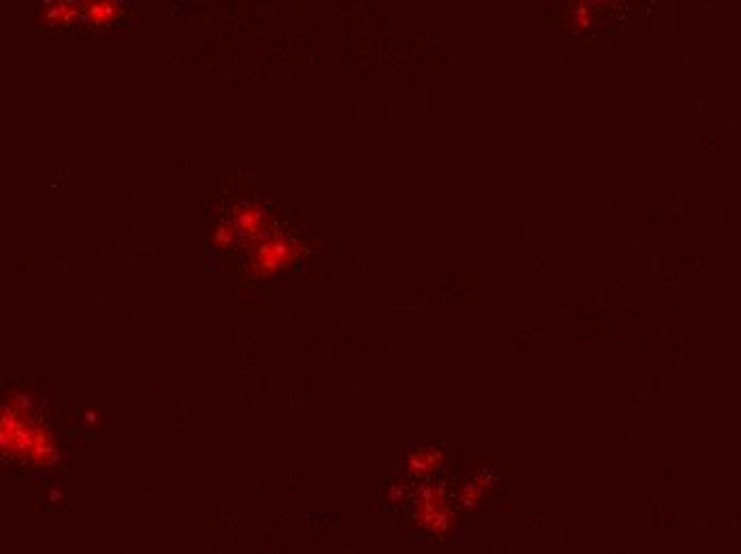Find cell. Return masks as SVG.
Segmentation results:
<instances>
[{
	"instance_id": "cell-7",
	"label": "cell",
	"mask_w": 741,
	"mask_h": 554,
	"mask_svg": "<svg viewBox=\"0 0 741 554\" xmlns=\"http://www.w3.org/2000/svg\"><path fill=\"white\" fill-rule=\"evenodd\" d=\"M43 20L49 26H73L84 22V3H71V0H54L43 9Z\"/></svg>"
},
{
	"instance_id": "cell-2",
	"label": "cell",
	"mask_w": 741,
	"mask_h": 554,
	"mask_svg": "<svg viewBox=\"0 0 741 554\" xmlns=\"http://www.w3.org/2000/svg\"><path fill=\"white\" fill-rule=\"evenodd\" d=\"M411 514L416 523L431 535H448L456 525V512L450 505L446 488L437 482H426L418 488L411 503Z\"/></svg>"
},
{
	"instance_id": "cell-3",
	"label": "cell",
	"mask_w": 741,
	"mask_h": 554,
	"mask_svg": "<svg viewBox=\"0 0 741 554\" xmlns=\"http://www.w3.org/2000/svg\"><path fill=\"white\" fill-rule=\"evenodd\" d=\"M301 254V243L292 235L271 231L254 246H250L247 269L254 277H271L282 269H288Z\"/></svg>"
},
{
	"instance_id": "cell-8",
	"label": "cell",
	"mask_w": 741,
	"mask_h": 554,
	"mask_svg": "<svg viewBox=\"0 0 741 554\" xmlns=\"http://www.w3.org/2000/svg\"><path fill=\"white\" fill-rule=\"evenodd\" d=\"M492 488H494L492 474H488V471H480V474H475L473 478H469L467 482L460 484L458 501L463 503L465 508L473 510L484 501V497L492 491Z\"/></svg>"
},
{
	"instance_id": "cell-6",
	"label": "cell",
	"mask_w": 741,
	"mask_h": 554,
	"mask_svg": "<svg viewBox=\"0 0 741 554\" xmlns=\"http://www.w3.org/2000/svg\"><path fill=\"white\" fill-rule=\"evenodd\" d=\"M124 5L118 0H86L84 3V22L90 26H109L118 22L124 15Z\"/></svg>"
},
{
	"instance_id": "cell-1",
	"label": "cell",
	"mask_w": 741,
	"mask_h": 554,
	"mask_svg": "<svg viewBox=\"0 0 741 554\" xmlns=\"http://www.w3.org/2000/svg\"><path fill=\"white\" fill-rule=\"evenodd\" d=\"M0 448L7 459L32 467H52L60 459L54 433L35 414V401L18 390L9 393L3 405Z\"/></svg>"
},
{
	"instance_id": "cell-5",
	"label": "cell",
	"mask_w": 741,
	"mask_h": 554,
	"mask_svg": "<svg viewBox=\"0 0 741 554\" xmlns=\"http://www.w3.org/2000/svg\"><path fill=\"white\" fill-rule=\"evenodd\" d=\"M443 452L439 448H416L407 454L405 469L409 476L426 480L441 469Z\"/></svg>"
},
{
	"instance_id": "cell-10",
	"label": "cell",
	"mask_w": 741,
	"mask_h": 554,
	"mask_svg": "<svg viewBox=\"0 0 741 554\" xmlns=\"http://www.w3.org/2000/svg\"><path fill=\"white\" fill-rule=\"evenodd\" d=\"M590 3H578L571 9V24L575 28H588L592 22V11Z\"/></svg>"
},
{
	"instance_id": "cell-4",
	"label": "cell",
	"mask_w": 741,
	"mask_h": 554,
	"mask_svg": "<svg viewBox=\"0 0 741 554\" xmlns=\"http://www.w3.org/2000/svg\"><path fill=\"white\" fill-rule=\"evenodd\" d=\"M235 224L237 233L243 243L247 246H254L262 237H267L271 233V220H269V211L262 207L260 203H243L235 209V216L230 220Z\"/></svg>"
},
{
	"instance_id": "cell-9",
	"label": "cell",
	"mask_w": 741,
	"mask_h": 554,
	"mask_svg": "<svg viewBox=\"0 0 741 554\" xmlns=\"http://www.w3.org/2000/svg\"><path fill=\"white\" fill-rule=\"evenodd\" d=\"M239 241H241V237H239V233H237L235 224L230 222V220L220 222L216 228H213V233H211V243H213V246H216L218 250H228V248H233L235 243H239Z\"/></svg>"
}]
</instances>
